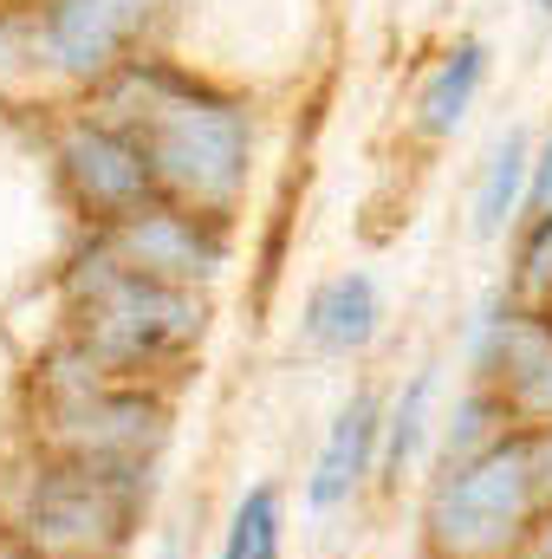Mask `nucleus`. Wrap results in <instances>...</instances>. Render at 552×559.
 <instances>
[{
	"label": "nucleus",
	"mask_w": 552,
	"mask_h": 559,
	"mask_svg": "<svg viewBox=\"0 0 552 559\" xmlns=\"http://www.w3.org/2000/svg\"><path fill=\"white\" fill-rule=\"evenodd\" d=\"M552 215V143H547V163H540V176H533V222Z\"/></svg>",
	"instance_id": "f3484780"
},
{
	"label": "nucleus",
	"mask_w": 552,
	"mask_h": 559,
	"mask_svg": "<svg viewBox=\"0 0 552 559\" xmlns=\"http://www.w3.org/2000/svg\"><path fill=\"white\" fill-rule=\"evenodd\" d=\"M481 72H488V52H481V39H461L435 72H429V85H422V131L429 138H448L461 118H468V105H475V85H481Z\"/></svg>",
	"instance_id": "f8f14e48"
},
{
	"label": "nucleus",
	"mask_w": 552,
	"mask_h": 559,
	"mask_svg": "<svg viewBox=\"0 0 552 559\" xmlns=\"http://www.w3.org/2000/svg\"><path fill=\"white\" fill-rule=\"evenodd\" d=\"M72 332H79V358L92 371L131 378V371L182 358L202 338V306L189 286L137 274L111 248H98L72 274Z\"/></svg>",
	"instance_id": "f03ea898"
},
{
	"label": "nucleus",
	"mask_w": 552,
	"mask_h": 559,
	"mask_svg": "<svg viewBox=\"0 0 552 559\" xmlns=\"http://www.w3.org/2000/svg\"><path fill=\"white\" fill-rule=\"evenodd\" d=\"M221 559H279V488H248Z\"/></svg>",
	"instance_id": "4468645a"
},
{
	"label": "nucleus",
	"mask_w": 552,
	"mask_h": 559,
	"mask_svg": "<svg viewBox=\"0 0 552 559\" xmlns=\"http://www.w3.org/2000/svg\"><path fill=\"white\" fill-rule=\"evenodd\" d=\"M143 20V0H59L46 13V46L72 72H98Z\"/></svg>",
	"instance_id": "6e6552de"
},
{
	"label": "nucleus",
	"mask_w": 552,
	"mask_h": 559,
	"mask_svg": "<svg viewBox=\"0 0 552 559\" xmlns=\"http://www.w3.org/2000/svg\"><path fill=\"white\" fill-rule=\"evenodd\" d=\"M429 391H435V371H416V384L404 391V404L391 411V442H384V468L391 475H404L416 455V442H422V417H429Z\"/></svg>",
	"instance_id": "2eb2a0df"
},
{
	"label": "nucleus",
	"mask_w": 552,
	"mask_h": 559,
	"mask_svg": "<svg viewBox=\"0 0 552 559\" xmlns=\"http://www.w3.org/2000/svg\"><path fill=\"white\" fill-rule=\"evenodd\" d=\"M540 488H547V495H552V436H547V442H540Z\"/></svg>",
	"instance_id": "a211bd4d"
},
{
	"label": "nucleus",
	"mask_w": 552,
	"mask_h": 559,
	"mask_svg": "<svg viewBox=\"0 0 552 559\" xmlns=\"http://www.w3.org/2000/svg\"><path fill=\"white\" fill-rule=\"evenodd\" d=\"M111 254H118L124 267H137V274L169 280V286H182V280L221 267L215 228H202L189 209H143V215H131V222H118Z\"/></svg>",
	"instance_id": "0eeeda50"
},
{
	"label": "nucleus",
	"mask_w": 552,
	"mask_h": 559,
	"mask_svg": "<svg viewBox=\"0 0 552 559\" xmlns=\"http://www.w3.org/2000/svg\"><path fill=\"white\" fill-rule=\"evenodd\" d=\"M143 468L59 462L26 495V540L39 559H111L131 540Z\"/></svg>",
	"instance_id": "20e7f679"
},
{
	"label": "nucleus",
	"mask_w": 552,
	"mask_h": 559,
	"mask_svg": "<svg viewBox=\"0 0 552 559\" xmlns=\"http://www.w3.org/2000/svg\"><path fill=\"white\" fill-rule=\"evenodd\" d=\"M501 411L552 417V325L547 319H501Z\"/></svg>",
	"instance_id": "9d476101"
},
{
	"label": "nucleus",
	"mask_w": 552,
	"mask_h": 559,
	"mask_svg": "<svg viewBox=\"0 0 552 559\" xmlns=\"http://www.w3.org/2000/svg\"><path fill=\"white\" fill-rule=\"evenodd\" d=\"M65 182H72V195L98 222H131V215H143V202L156 189L143 150L118 124H79L65 138Z\"/></svg>",
	"instance_id": "423d86ee"
},
{
	"label": "nucleus",
	"mask_w": 552,
	"mask_h": 559,
	"mask_svg": "<svg viewBox=\"0 0 552 559\" xmlns=\"http://www.w3.org/2000/svg\"><path fill=\"white\" fill-rule=\"evenodd\" d=\"M527 280L533 286H552V215L533 222V248H527Z\"/></svg>",
	"instance_id": "dca6fc26"
},
{
	"label": "nucleus",
	"mask_w": 552,
	"mask_h": 559,
	"mask_svg": "<svg viewBox=\"0 0 552 559\" xmlns=\"http://www.w3.org/2000/svg\"><path fill=\"white\" fill-rule=\"evenodd\" d=\"M520 195H527V143L507 131V138L494 143V163H488V182H481V202H475V228L501 235L514 222Z\"/></svg>",
	"instance_id": "ddd939ff"
},
{
	"label": "nucleus",
	"mask_w": 552,
	"mask_h": 559,
	"mask_svg": "<svg viewBox=\"0 0 552 559\" xmlns=\"http://www.w3.org/2000/svg\"><path fill=\"white\" fill-rule=\"evenodd\" d=\"M20 559H39V554H20Z\"/></svg>",
	"instance_id": "aec40b11"
},
{
	"label": "nucleus",
	"mask_w": 552,
	"mask_h": 559,
	"mask_svg": "<svg viewBox=\"0 0 552 559\" xmlns=\"http://www.w3.org/2000/svg\"><path fill=\"white\" fill-rule=\"evenodd\" d=\"M533 7H540V13H547V20H552V0H533Z\"/></svg>",
	"instance_id": "6ab92c4d"
},
{
	"label": "nucleus",
	"mask_w": 552,
	"mask_h": 559,
	"mask_svg": "<svg viewBox=\"0 0 552 559\" xmlns=\"http://www.w3.org/2000/svg\"><path fill=\"white\" fill-rule=\"evenodd\" d=\"M377 397H351L345 404V417L332 423V436H325V449H319V468H312V508H338L358 481H364V468H371V449H377Z\"/></svg>",
	"instance_id": "1a4fd4ad"
},
{
	"label": "nucleus",
	"mask_w": 552,
	"mask_h": 559,
	"mask_svg": "<svg viewBox=\"0 0 552 559\" xmlns=\"http://www.w3.org/2000/svg\"><path fill=\"white\" fill-rule=\"evenodd\" d=\"M111 124L143 150L156 189L189 209H221L248 176V118L176 72H124L111 85Z\"/></svg>",
	"instance_id": "f257e3e1"
},
{
	"label": "nucleus",
	"mask_w": 552,
	"mask_h": 559,
	"mask_svg": "<svg viewBox=\"0 0 552 559\" xmlns=\"http://www.w3.org/2000/svg\"><path fill=\"white\" fill-rule=\"evenodd\" d=\"M540 495V449L533 442H507L494 436L481 455L455 462V475L435 488L429 527H435V554L442 559H494L527 534Z\"/></svg>",
	"instance_id": "7ed1b4c3"
},
{
	"label": "nucleus",
	"mask_w": 552,
	"mask_h": 559,
	"mask_svg": "<svg viewBox=\"0 0 552 559\" xmlns=\"http://www.w3.org/2000/svg\"><path fill=\"white\" fill-rule=\"evenodd\" d=\"M305 332H312V345H325V352H358V345L377 332V286L364 274L325 280V286L312 293V306H305Z\"/></svg>",
	"instance_id": "9b49d317"
},
{
	"label": "nucleus",
	"mask_w": 552,
	"mask_h": 559,
	"mask_svg": "<svg viewBox=\"0 0 552 559\" xmlns=\"http://www.w3.org/2000/svg\"><path fill=\"white\" fill-rule=\"evenodd\" d=\"M46 429L52 442L65 449V462H105V468H143V455L163 442V411L137 397V391H118L105 371H79V378H59L52 384V404H46Z\"/></svg>",
	"instance_id": "39448f33"
}]
</instances>
